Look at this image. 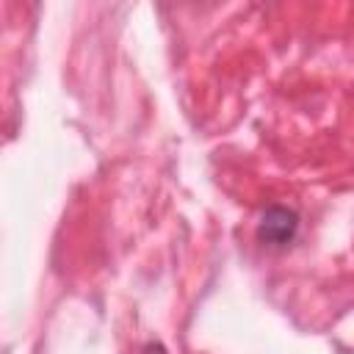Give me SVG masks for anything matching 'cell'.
<instances>
[{"mask_svg":"<svg viewBox=\"0 0 354 354\" xmlns=\"http://www.w3.org/2000/svg\"><path fill=\"white\" fill-rule=\"evenodd\" d=\"M296 232H299V213L285 205L266 207L257 221V238L263 246H271V249H282L293 243Z\"/></svg>","mask_w":354,"mask_h":354,"instance_id":"1","label":"cell"},{"mask_svg":"<svg viewBox=\"0 0 354 354\" xmlns=\"http://www.w3.org/2000/svg\"><path fill=\"white\" fill-rule=\"evenodd\" d=\"M144 354H166V351H163L160 346H155V343H149V346L144 348Z\"/></svg>","mask_w":354,"mask_h":354,"instance_id":"2","label":"cell"}]
</instances>
